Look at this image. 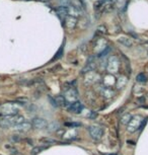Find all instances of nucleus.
Instances as JSON below:
<instances>
[{"instance_id": "nucleus-1", "label": "nucleus", "mask_w": 148, "mask_h": 155, "mask_svg": "<svg viewBox=\"0 0 148 155\" xmlns=\"http://www.w3.org/2000/svg\"><path fill=\"white\" fill-rule=\"evenodd\" d=\"M18 112V107L12 102H6L0 106V114L4 116H15Z\"/></svg>"}, {"instance_id": "nucleus-2", "label": "nucleus", "mask_w": 148, "mask_h": 155, "mask_svg": "<svg viewBox=\"0 0 148 155\" xmlns=\"http://www.w3.org/2000/svg\"><path fill=\"white\" fill-rule=\"evenodd\" d=\"M143 121H144V119L142 118L141 116H139V115L132 117L131 121H130L128 126H127V130H128V132L134 133L137 130H139L140 127H141V124L143 123Z\"/></svg>"}, {"instance_id": "nucleus-3", "label": "nucleus", "mask_w": 148, "mask_h": 155, "mask_svg": "<svg viewBox=\"0 0 148 155\" xmlns=\"http://www.w3.org/2000/svg\"><path fill=\"white\" fill-rule=\"evenodd\" d=\"M89 134L94 140H100L104 136V129L100 126L94 125L89 127Z\"/></svg>"}, {"instance_id": "nucleus-4", "label": "nucleus", "mask_w": 148, "mask_h": 155, "mask_svg": "<svg viewBox=\"0 0 148 155\" xmlns=\"http://www.w3.org/2000/svg\"><path fill=\"white\" fill-rule=\"evenodd\" d=\"M120 67V62H119L118 58L113 56L109 59L108 61V65H107V70L110 73H117Z\"/></svg>"}, {"instance_id": "nucleus-5", "label": "nucleus", "mask_w": 148, "mask_h": 155, "mask_svg": "<svg viewBox=\"0 0 148 155\" xmlns=\"http://www.w3.org/2000/svg\"><path fill=\"white\" fill-rule=\"evenodd\" d=\"M63 96L65 97L66 101L72 104V102H74V101H77L78 92H77V90L74 88V87H71V88H69L68 90H66Z\"/></svg>"}, {"instance_id": "nucleus-6", "label": "nucleus", "mask_w": 148, "mask_h": 155, "mask_svg": "<svg viewBox=\"0 0 148 155\" xmlns=\"http://www.w3.org/2000/svg\"><path fill=\"white\" fill-rule=\"evenodd\" d=\"M108 49V47H107V41L104 40V39H98L97 40V42H95V45H94V51H97V54H101L104 53L106 50ZM98 55V56H100Z\"/></svg>"}, {"instance_id": "nucleus-7", "label": "nucleus", "mask_w": 148, "mask_h": 155, "mask_svg": "<svg viewBox=\"0 0 148 155\" xmlns=\"http://www.w3.org/2000/svg\"><path fill=\"white\" fill-rule=\"evenodd\" d=\"M48 123L45 119L43 118H35L33 120V127L38 129V130H43V129L47 128Z\"/></svg>"}, {"instance_id": "nucleus-8", "label": "nucleus", "mask_w": 148, "mask_h": 155, "mask_svg": "<svg viewBox=\"0 0 148 155\" xmlns=\"http://www.w3.org/2000/svg\"><path fill=\"white\" fill-rule=\"evenodd\" d=\"M98 75L95 73L94 71H89L85 74V77H84V82H85L86 85H90V84L97 82Z\"/></svg>"}, {"instance_id": "nucleus-9", "label": "nucleus", "mask_w": 148, "mask_h": 155, "mask_svg": "<svg viewBox=\"0 0 148 155\" xmlns=\"http://www.w3.org/2000/svg\"><path fill=\"white\" fill-rule=\"evenodd\" d=\"M64 25L68 30H73V28H76V25H77V18L76 17L67 15L64 20Z\"/></svg>"}, {"instance_id": "nucleus-10", "label": "nucleus", "mask_w": 148, "mask_h": 155, "mask_svg": "<svg viewBox=\"0 0 148 155\" xmlns=\"http://www.w3.org/2000/svg\"><path fill=\"white\" fill-rule=\"evenodd\" d=\"M69 112L70 113H73V114H79L81 110H83V104H81L80 101H74L70 104V106L68 107Z\"/></svg>"}, {"instance_id": "nucleus-11", "label": "nucleus", "mask_w": 148, "mask_h": 155, "mask_svg": "<svg viewBox=\"0 0 148 155\" xmlns=\"http://www.w3.org/2000/svg\"><path fill=\"white\" fill-rule=\"evenodd\" d=\"M8 119H9L11 126H13V127H15V126L20 125L21 123L25 122V117H24V116H20V115L8 116Z\"/></svg>"}, {"instance_id": "nucleus-12", "label": "nucleus", "mask_w": 148, "mask_h": 155, "mask_svg": "<svg viewBox=\"0 0 148 155\" xmlns=\"http://www.w3.org/2000/svg\"><path fill=\"white\" fill-rule=\"evenodd\" d=\"M103 81H104V87H110V88H111V86H113L114 84H116V82H117V80L115 79V77L112 74H109V75L104 76Z\"/></svg>"}, {"instance_id": "nucleus-13", "label": "nucleus", "mask_w": 148, "mask_h": 155, "mask_svg": "<svg viewBox=\"0 0 148 155\" xmlns=\"http://www.w3.org/2000/svg\"><path fill=\"white\" fill-rule=\"evenodd\" d=\"M14 128H15L17 131H19V132L25 133V132H28V131L31 129V123H28V122H24V123H21L20 125L15 126Z\"/></svg>"}, {"instance_id": "nucleus-14", "label": "nucleus", "mask_w": 148, "mask_h": 155, "mask_svg": "<svg viewBox=\"0 0 148 155\" xmlns=\"http://www.w3.org/2000/svg\"><path fill=\"white\" fill-rule=\"evenodd\" d=\"M76 137H77V131L74 128L65 131L64 135H63V138L65 140H74Z\"/></svg>"}, {"instance_id": "nucleus-15", "label": "nucleus", "mask_w": 148, "mask_h": 155, "mask_svg": "<svg viewBox=\"0 0 148 155\" xmlns=\"http://www.w3.org/2000/svg\"><path fill=\"white\" fill-rule=\"evenodd\" d=\"M67 11H68V15L73 16V17H77L80 15V9L75 5H69L67 6Z\"/></svg>"}, {"instance_id": "nucleus-16", "label": "nucleus", "mask_w": 148, "mask_h": 155, "mask_svg": "<svg viewBox=\"0 0 148 155\" xmlns=\"http://www.w3.org/2000/svg\"><path fill=\"white\" fill-rule=\"evenodd\" d=\"M56 12L58 14V16L60 17L61 20H65L66 16L68 15V11H67V6H64V5H62V6H59L56 9Z\"/></svg>"}, {"instance_id": "nucleus-17", "label": "nucleus", "mask_w": 148, "mask_h": 155, "mask_svg": "<svg viewBox=\"0 0 148 155\" xmlns=\"http://www.w3.org/2000/svg\"><path fill=\"white\" fill-rule=\"evenodd\" d=\"M100 94L104 96V98H112L115 95V91L110 87H103L100 90Z\"/></svg>"}, {"instance_id": "nucleus-18", "label": "nucleus", "mask_w": 148, "mask_h": 155, "mask_svg": "<svg viewBox=\"0 0 148 155\" xmlns=\"http://www.w3.org/2000/svg\"><path fill=\"white\" fill-rule=\"evenodd\" d=\"M127 82H128V79H127V77H126V76H124V75H122V76H120V77H119L118 79H117L116 86H117V88L121 89V88H123L125 85H126Z\"/></svg>"}, {"instance_id": "nucleus-19", "label": "nucleus", "mask_w": 148, "mask_h": 155, "mask_svg": "<svg viewBox=\"0 0 148 155\" xmlns=\"http://www.w3.org/2000/svg\"><path fill=\"white\" fill-rule=\"evenodd\" d=\"M118 42L121 44V45H123L125 47H128V48H130V47H132L133 45V42L131 39H129V38H126V37H121L118 39Z\"/></svg>"}, {"instance_id": "nucleus-20", "label": "nucleus", "mask_w": 148, "mask_h": 155, "mask_svg": "<svg viewBox=\"0 0 148 155\" xmlns=\"http://www.w3.org/2000/svg\"><path fill=\"white\" fill-rule=\"evenodd\" d=\"M0 127H2L3 129H7V128L11 127L10 121H9V119H8V116H4L0 119Z\"/></svg>"}, {"instance_id": "nucleus-21", "label": "nucleus", "mask_w": 148, "mask_h": 155, "mask_svg": "<svg viewBox=\"0 0 148 155\" xmlns=\"http://www.w3.org/2000/svg\"><path fill=\"white\" fill-rule=\"evenodd\" d=\"M60 126H59V123H57V122H52L50 123V124H48L47 126V130L49 131V132H57L58 130H59V128Z\"/></svg>"}, {"instance_id": "nucleus-22", "label": "nucleus", "mask_w": 148, "mask_h": 155, "mask_svg": "<svg viewBox=\"0 0 148 155\" xmlns=\"http://www.w3.org/2000/svg\"><path fill=\"white\" fill-rule=\"evenodd\" d=\"M39 142L41 144H44V145H52V144H55V143H56V140L49 138V137H43V138H41L39 140Z\"/></svg>"}, {"instance_id": "nucleus-23", "label": "nucleus", "mask_w": 148, "mask_h": 155, "mask_svg": "<svg viewBox=\"0 0 148 155\" xmlns=\"http://www.w3.org/2000/svg\"><path fill=\"white\" fill-rule=\"evenodd\" d=\"M131 119H132V116L130 115V114H125L124 116H122V118H121V123L123 125H127L128 126V124L130 123V121H131Z\"/></svg>"}, {"instance_id": "nucleus-24", "label": "nucleus", "mask_w": 148, "mask_h": 155, "mask_svg": "<svg viewBox=\"0 0 148 155\" xmlns=\"http://www.w3.org/2000/svg\"><path fill=\"white\" fill-rule=\"evenodd\" d=\"M55 101H56L58 106H66V104H67L65 97H64V96H62V95L56 96V97H55Z\"/></svg>"}, {"instance_id": "nucleus-25", "label": "nucleus", "mask_w": 148, "mask_h": 155, "mask_svg": "<svg viewBox=\"0 0 148 155\" xmlns=\"http://www.w3.org/2000/svg\"><path fill=\"white\" fill-rule=\"evenodd\" d=\"M136 80H137V82H139V83H145L147 81V77L143 74V73H140V74L137 75Z\"/></svg>"}, {"instance_id": "nucleus-26", "label": "nucleus", "mask_w": 148, "mask_h": 155, "mask_svg": "<svg viewBox=\"0 0 148 155\" xmlns=\"http://www.w3.org/2000/svg\"><path fill=\"white\" fill-rule=\"evenodd\" d=\"M66 127L68 128H77L80 126V123H75V122H66L64 124Z\"/></svg>"}, {"instance_id": "nucleus-27", "label": "nucleus", "mask_w": 148, "mask_h": 155, "mask_svg": "<svg viewBox=\"0 0 148 155\" xmlns=\"http://www.w3.org/2000/svg\"><path fill=\"white\" fill-rule=\"evenodd\" d=\"M107 34V28L104 25H100L97 30V35H104Z\"/></svg>"}, {"instance_id": "nucleus-28", "label": "nucleus", "mask_w": 148, "mask_h": 155, "mask_svg": "<svg viewBox=\"0 0 148 155\" xmlns=\"http://www.w3.org/2000/svg\"><path fill=\"white\" fill-rule=\"evenodd\" d=\"M42 150H43V148H41V147H35L33 150H31V155H38Z\"/></svg>"}, {"instance_id": "nucleus-29", "label": "nucleus", "mask_w": 148, "mask_h": 155, "mask_svg": "<svg viewBox=\"0 0 148 155\" xmlns=\"http://www.w3.org/2000/svg\"><path fill=\"white\" fill-rule=\"evenodd\" d=\"M5 148L8 149V150L10 151V153H11V154H13V155H14V154H17V150H16L15 148H13L12 146H10V145H5Z\"/></svg>"}, {"instance_id": "nucleus-30", "label": "nucleus", "mask_w": 148, "mask_h": 155, "mask_svg": "<svg viewBox=\"0 0 148 155\" xmlns=\"http://www.w3.org/2000/svg\"><path fill=\"white\" fill-rule=\"evenodd\" d=\"M48 98H49V101H50L52 106H53V107H58V104H57L56 101H55V98H53V97H52V96H50V95H48Z\"/></svg>"}, {"instance_id": "nucleus-31", "label": "nucleus", "mask_w": 148, "mask_h": 155, "mask_svg": "<svg viewBox=\"0 0 148 155\" xmlns=\"http://www.w3.org/2000/svg\"><path fill=\"white\" fill-rule=\"evenodd\" d=\"M62 53H63V48H60V50L58 51V53L56 54V56H55L54 59H59V58L62 56Z\"/></svg>"}, {"instance_id": "nucleus-32", "label": "nucleus", "mask_w": 148, "mask_h": 155, "mask_svg": "<svg viewBox=\"0 0 148 155\" xmlns=\"http://www.w3.org/2000/svg\"><path fill=\"white\" fill-rule=\"evenodd\" d=\"M12 139H13V141H19L18 136H15V135H14V136L12 137Z\"/></svg>"}, {"instance_id": "nucleus-33", "label": "nucleus", "mask_w": 148, "mask_h": 155, "mask_svg": "<svg viewBox=\"0 0 148 155\" xmlns=\"http://www.w3.org/2000/svg\"><path fill=\"white\" fill-rule=\"evenodd\" d=\"M108 155H118V154H108Z\"/></svg>"}, {"instance_id": "nucleus-34", "label": "nucleus", "mask_w": 148, "mask_h": 155, "mask_svg": "<svg viewBox=\"0 0 148 155\" xmlns=\"http://www.w3.org/2000/svg\"><path fill=\"white\" fill-rule=\"evenodd\" d=\"M80 1H81V2H82V1H84V0H80Z\"/></svg>"}, {"instance_id": "nucleus-35", "label": "nucleus", "mask_w": 148, "mask_h": 155, "mask_svg": "<svg viewBox=\"0 0 148 155\" xmlns=\"http://www.w3.org/2000/svg\"><path fill=\"white\" fill-rule=\"evenodd\" d=\"M147 72H148V66H147Z\"/></svg>"}]
</instances>
